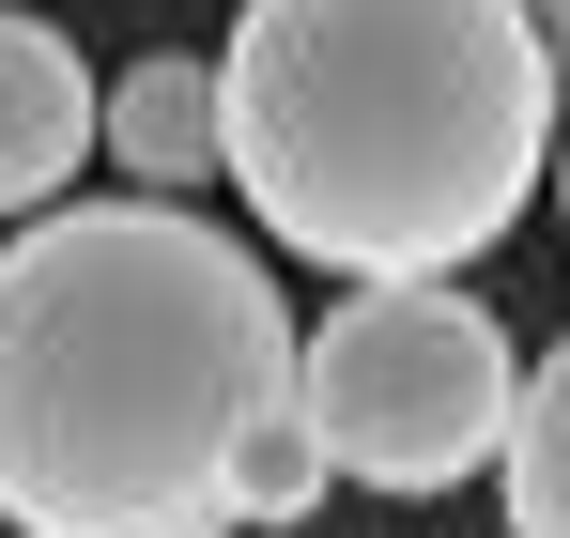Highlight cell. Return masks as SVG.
Masks as SVG:
<instances>
[{"label": "cell", "instance_id": "1", "mask_svg": "<svg viewBox=\"0 0 570 538\" xmlns=\"http://www.w3.org/2000/svg\"><path fill=\"white\" fill-rule=\"evenodd\" d=\"M263 247L186 200L16 216L0 247V524L16 538H232V461L293 400Z\"/></svg>", "mask_w": 570, "mask_h": 538}, {"label": "cell", "instance_id": "2", "mask_svg": "<svg viewBox=\"0 0 570 538\" xmlns=\"http://www.w3.org/2000/svg\"><path fill=\"white\" fill-rule=\"evenodd\" d=\"M216 123L263 247L324 277H463L540 200L570 78L524 0H247Z\"/></svg>", "mask_w": 570, "mask_h": 538}, {"label": "cell", "instance_id": "3", "mask_svg": "<svg viewBox=\"0 0 570 538\" xmlns=\"http://www.w3.org/2000/svg\"><path fill=\"white\" fill-rule=\"evenodd\" d=\"M293 400H308V431L355 492H463V477L509 461L524 339L463 277H340V308L308 323Z\"/></svg>", "mask_w": 570, "mask_h": 538}, {"label": "cell", "instance_id": "4", "mask_svg": "<svg viewBox=\"0 0 570 538\" xmlns=\"http://www.w3.org/2000/svg\"><path fill=\"white\" fill-rule=\"evenodd\" d=\"M78 155H108V78L31 0H0V216H62Z\"/></svg>", "mask_w": 570, "mask_h": 538}, {"label": "cell", "instance_id": "5", "mask_svg": "<svg viewBox=\"0 0 570 538\" xmlns=\"http://www.w3.org/2000/svg\"><path fill=\"white\" fill-rule=\"evenodd\" d=\"M108 155L139 170V200H186V185L232 170V123H216V62H124L108 78Z\"/></svg>", "mask_w": 570, "mask_h": 538}, {"label": "cell", "instance_id": "6", "mask_svg": "<svg viewBox=\"0 0 570 538\" xmlns=\"http://www.w3.org/2000/svg\"><path fill=\"white\" fill-rule=\"evenodd\" d=\"M493 508H509V538H570V339L524 369V416H509V461H493Z\"/></svg>", "mask_w": 570, "mask_h": 538}, {"label": "cell", "instance_id": "7", "mask_svg": "<svg viewBox=\"0 0 570 538\" xmlns=\"http://www.w3.org/2000/svg\"><path fill=\"white\" fill-rule=\"evenodd\" d=\"M324 492H340V461H324V431H308V400H278V416L247 431V461H232V508H247V538H308Z\"/></svg>", "mask_w": 570, "mask_h": 538}, {"label": "cell", "instance_id": "8", "mask_svg": "<svg viewBox=\"0 0 570 538\" xmlns=\"http://www.w3.org/2000/svg\"><path fill=\"white\" fill-rule=\"evenodd\" d=\"M524 16H540V47H556V78H570V0H524Z\"/></svg>", "mask_w": 570, "mask_h": 538}, {"label": "cell", "instance_id": "9", "mask_svg": "<svg viewBox=\"0 0 570 538\" xmlns=\"http://www.w3.org/2000/svg\"><path fill=\"white\" fill-rule=\"evenodd\" d=\"M556 200H570V139H556Z\"/></svg>", "mask_w": 570, "mask_h": 538}]
</instances>
